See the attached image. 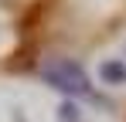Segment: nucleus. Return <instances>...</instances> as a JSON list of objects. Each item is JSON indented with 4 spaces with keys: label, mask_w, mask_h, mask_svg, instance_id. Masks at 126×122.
Returning <instances> with one entry per match:
<instances>
[]
</instances>
